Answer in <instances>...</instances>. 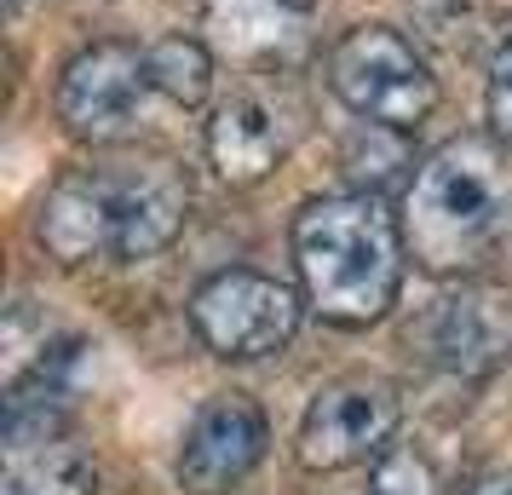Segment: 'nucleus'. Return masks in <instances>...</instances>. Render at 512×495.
<instances>
[{"instance_id": "obj_5", "label": "nucleus", "mask_w": 512, "mask_h": 495, "mask_svg": "<svg viewBox=\"0 0 512 495\" xmlns=\"http://www.w3.org/2000/svg\"><path fill=\"white\" fill-rule=\"evenodd\" d=\"M397 426H403V398H397L392 380L346 375L305 403L294 455L311 472H346L363 467V461H380L392 449Z\"/></svg>"}, {"instance_id": "obj_12", "label": "nucleus", "mask_w": 512, "mask_h": 495, "mask_svg": "<svg viewBox=\"0 0 512 495\" xmlns=\"http://www.w3.org/2000/svg\"><path fill=\"white\" fill-rule=\"evenodd\" d=\"M317 0H202L213 47L236 64H282L305 41Z\"/></svg>"}, {"instance_id": "obj_13", "label": "nucleus", "mask_w": 512, "mask_h": 495, "mask_svg": "<svg viewBox=\"0 0 512 495\" xmlns=\"http://www.w3.org/2000/svg\"><path fill=\"white\" fill-rule=\"evenodd\" d=\"M6 495H98V472L75 444H47L6 455Z\"/></svg>"}, {"instance_id": "obj_3", "label": "nucleus", "mask_w": 512, "mask_h": 495, "mask_svg": "<svg viewBox=\"0 0 512 495\" xmlns=\"http://www.w3.org/2000/svg\"><path fill=\"white\" fill-rule=\"evenodd\" d=\"M328 87L351 116L380 121V127H420L438 110V75L415 52L409 35L386 24H357L328 47Z\"/></svg>"}, {"instance_id": "obj_17", "label": "nucleus", "mask_w": 512, "mask_h": 495, "mask_svg": "<svg viewBox=\"0 0 512 495\" xmlns=\"http://www.w3.org/2000/svg\"><path fill=\"white\" fill-rule=\"evenodd\" d=\"M466 495H512V478H507V472H501V478H478Z\"/></svg>"}, {"instance_id": "obj_1", "label": "nucleus", "mask_w": 512, "mask_h": 495, "mask_svg": "<svg viewBox=\"0 0 512 495\" xmlns=\"http://www.w3.org/2000/svg\"><path fill=\"white\" fill-rule=\"evenodd\" d=\"M294 271L305 300L340 329H369L403 294L409 236L380 190H334L294 213Z\"/></svg>"}, {"instance_id": "obj_4", "label": "nucleus", "mask_w": 512, "mask_h": 495, "mask_svg": "<svg viewBox=\"0 0 512 495\" xmlns=\"http://www.w3.org/2000/svg\"><path fill=\"white\" fill-rule=\"evenodd\" d=\"M190 329L225 363L277 357L300 334V294L265 271H219L190 294Z\"/></svg>"}, {"instance_id": "obj_8", "label": "nucleus", "mask_w": 512, "mask_h": 495, "mask_svg": "<svg viewBox=\"0 0 512 495\" xmlns=\"http://www.w3.org/2000/svg\"><path fill=\"white\" fill-rule=\"evenodd\" d=\"M116 231H121V185L116 167H70L58 173L52 190L35 208V242L58 265H87V260H116Z\"/></svg>"}, {"instance_id": "obj_15", "label": "nucleus", "mask_w": 512, "mask_h": 495, "mask_svg": "<svg viewBox=\"0 0 512 495\" xmlns=\"http://www.w3.org/2000/svg\"><path fill=\"white\" fill-rule=\"evenodd\" d=\"M369 495H438V478H432V461L420 449H386L374 461Z\"/></svg>"}, {"instance_id": "obj_11", "label": "nucleus", "mask_w": 512, "mask_h": 495, "mask_svg": "<svg viewBox=\"0 0 512 495\" xmlns=\"http://www.w3.org/2000/svg\"><path fill=\"white\" fill-rule=\"evenodd\" d=\"M288 156V121L277 104H265L259 93L225 98L208 121V162L225 185L248 190L259 179H271Z\"/></svg>"}, {"instance_id": "obj_7", "label": "nucleus", "mask_w": 512, "mask_h": 495, "mask_svg": "<svg viewBox=\"0 0 512 495\" xmlns=\"http://www.w3.org/2000/svg\"><path fill=\"white\" fill-rule=\"evenodd\" d=\"M271 421L248 392H213L185 426L179 444V490L185 495H231L242 490L254 467L265 461Z\"/></svg>"}, {"instance_id": "obj_6", "label": "nucleus", "mask_w": 512, "mask_h": 495, "mask_svg": "<svg viewBox=\"0 0 512 495\" xmlns=\"http://www.w3.org/2000/svg\"><path fill=\"white\" fill-rule=\"evenodd\" d=\"M150 64L133 41H93L58 75V121L75 144H121L139 133Z\"/></svg>"}, {"instance_id": "obj_10", "label": "nucleus", "mask_w": 512, "mask_h": 495, "mask_svg": "<svg viewBox=\"0 0 512 495\" xmlns=\"http://www.w3.org/2000/svg\"><path fill=\"white\" fill-rule=\"evenodd\" d=\"M121 231H116V260H156L173 248V236L185 231L190 185L173 162H121Z\"/></svg>"}, {"instance_id": "obj_14", "label": "nucleus", "mask_w": 512, "mask_h": 495, "mask_svg": "<svg viewBox=\"0 0 512 495\" xmlns=\"http://www.w3.org/2000/svg\"><path fill=\"white\" fill-rule=\"evenodd\" d=\"M144 64H150V87L185 110L213 93V47L196 35H162L156 47H144Z\"/></svg>"}, {"instance_id": "obj_2", "label": "nucleus", "mask_w": 512, "mask_h": 495, "mask_svg": "<svg viewBox=\"0 0 512 495\" xmlns=\"http://www.w3.org/2000/svg\"><path fill=\"white\" fill-rule=\"evenodd\" d=\"M512 225V167L501 139H449L420 162L403 196L409 260L432 277H466Z\"/></svg>"}, {"instance_id": "obj_9", "label": "nucleus", "mask_w": 512, "mask_h": 495, "mask_svg": "<svg viewBox=\"0 0 512 495\" xmlns=\"http://www.w3.org/2000/svg\"><path fill=\"white\" fill-rule=\"evenodd\" d=\"M432 357L461 380H489L512 357V306L501 288L461 283L432 311Z\"/></svg>"}, {"instance_id": "obj_18", "label": "nucleus", "mask_w": 512, "mask_h": 495, "mask_svg": "<svg viewBox=\"0 0 512 495\" xmlns=\"http://www.w3.org/2000/svg\"><path fill=\"white\" fill-rule=\"evenodd\" d=\"M6 6H12V12H18V6H24V0H6Z\"/></svg>"}, {"instance_id": "obj_16", "label": "nucleus", "mask_w": 512, "mask_h": 495, "mask_svg": "<svg viewBox=\"0 0 512 495\" xmlns=\"http://www.w3.org/2000/svg\"><path fill=\"white\" fill-rule=\"evenodd\" d=\"M484 110H489V133L512 150V41L495 52L489 64V93H484Z\"/></svg>"}]
</instances>
